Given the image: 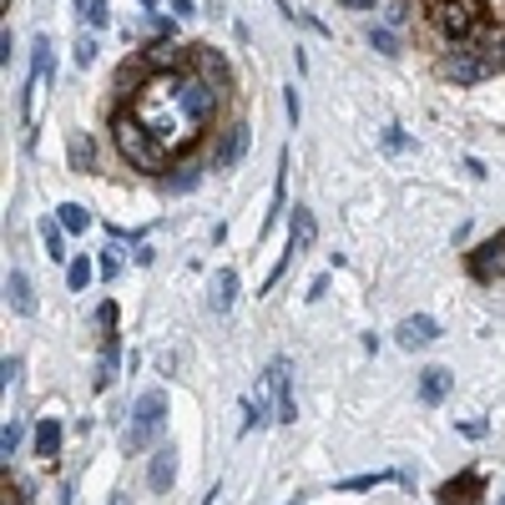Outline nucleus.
Here are the masks:
<instances>
[{
  "label": "nucleus",
  "mask_w": 505,
  "mask_h": 505,
  "mask_svg": "<svg viewBox=\"0 0 505 505\" xmlns=\"http://www.w3.org/2000/svg\"><path fill=\"white\" fill-rule=\"evenodd\" d=\"M212 111H218V91L208 77H192V71H172V77L162 71L137 91V117L167 147H187L212 121Z\"/></svg>",
  "instance_id": "nucleus-1"
},
{
  "label": "nucleus",
  "mask_w": 505,
  "mask_h": 505,
  "mask_svg": "<svg viewBox=\"0 0 505 505\" xmlns=\"http://www.w3.org/2000/svg\"><path fill=\"white\" fill-rule=\"evenodd\" d=\"M111 137H117V152L127 157V162H132L137 172H162V167H167V152H172V147L157 142V137L147 132V121L137 117V111H121V117L111 121Z\"/></svg>",
  "instance_id": "nucleus-2"
},
{
  "label": "nucleus",
  "mask_w": 505,
  "mask_h": 505,
  "mask_svg": "<svg viewBox=\"0 0 505 505\" xmlns=\"http://www.w3.org/2000/svg\"><path fill=\"white\" fill-rule=\"evenodd\" d=\"M162 425H167V399H162V389H147V395L137 399L127 429H121V450H127V455H142L147 445L162 435Z\"/></svg>",
  "instance_id": "nucleus-3"
},
{
  "label": "nucleus",
  "mask_w": 505,
  "mask_h": 505,
  "mask_svg": "<svg viewBox=\"0 0 505 505\" xmlns=\"http://www.w3.org/2000/svg\"><path fill=\"white\" fill-rule=\"evenodd\" d=\"M445 71H450V77L460 81V87H475V81L495 77V71H500V61H495V56L485 51V46H470V41H460V46H455V56H450V61H445Z\"/></svg>",
  "instance_id": "nucleus-4"
},
{
  "label": "nucleus",
  "mask_w": 505,
  "mask_h": 505,
  "mask_svg": "<svg viewBox=\"0 0 505 505\" xmlns=\"http://www.w3.org/2000/svg\"><path fill=\"white\" fill-rule=\"evenodd\" d=\"M470 273L480 278V283H495V278H505V232L485 238L480 248L470 252Z\"/></svg>",
  "instance_id": "nucleus-5"
},
{
  "label": "nucleus",
  "mask_w": 505,
  "mask_h": 505,
  "mask_svg": "<svg viewBox=\"0 0 505 505\" xmlns=\"http://www.w3.org/2000/svg\"><path fill=\"white\" fill-rule=\"evenodd\" d=\"M435 21L445 26L455 41H465V36L475 31V0H439V5H435Z\"/></svg>",
  "instance_id": "nucleus-6"
},
{
  "label": "nucleus",
  "mask_w": 505,
  "mask_h": 505,
  "mask_svg": "<svg viewBox=\"0 0 505 505\" xmlns=\"http://www.w3.org/2000/svg\"><path fill=\"white\" fill-rule=\"evenodd\" d=\"M314 238H319V218H314V208L298 202V208L288 212V258L308 252V248H314Z\"/></svg>",
  "instance_id": "nucleus-7"
},
{
  "label": "nucleus",
  "mask_w": 505,
  "mask_h": 505,
  "mask_svg": "<svg viewBox=\"0 0 505 505\" xmlns=\"http://www.w3.org/2000/svg\"><path fill=\"white\" fill-rule=\"evenodd\" d=\"M268 419H278V405H273V385H268V374H263V385L242 399V429H263Z\"/></svg>",
  "instance_id": "nucleus-8"
},
{
  "label": "nucleus",
  "mask_w": 505,
  "mask_h": 505,
  "mask_svg": "<svg viewBox=\"0 0 505 505\" xmlns=\"http://www.w3.org/2000/svg\"><path fill=\"white\" fill-rule=\"evenodd\" d=\"M268 385H273V405H278V425H294L298 409H294V385H288V359L268 364Z\"/></svg>",
  "instance_id": "nucleus-9"
},
{
  "label": "nucleus",
  "mask_w": 505,
  "mask_h": 505,
  "mask_svg": "<svg viewBox=\"0 0 505 505\" xmlns=\"http://www.w3.org/2000/svg\"><path fill=\"white\" fill-rule=\"evenodd\" d=\"M480 490H485L480 475H475V470H460L455 480L439 485V505H480Z\"/></svg>",
  "instance_id": "nucleus-10"
},
{
  "label": "nucleus",
  "mask_w": 505,
  "mask_h": 505,
  "mask_svg": "<svg viewBox=\"0 0 505 505\" xmlns=\"http://www.w3.org/2000/svg\"><path fill=\"white\" fill-rule=\"evenodd\" d=\"M395 334H399V344H405V349H429V344L439 339V324L429 319V314H409Z\"/></svg>",
  "instance_id": "nucleus-11"
},
{
  "label": "nucleus",
  "mask_w": 505,
  "mask_h": 505,
  "mask_svg": "<svg viewBox=\"0 0 505 505\" xmlns=\"http://www.w3.org/2000/svg\"><path fill=\"white\" fill-rule=\"evenodd\" d=\"M5 304H11L21 319H31V314H36V294H31L26 268H11V273H5Z\"/></svg>",
  "instance_id": "nucleus-12"
},
{
  "label": "nucleus",
  "mask_w": 505,
  "mask_h": 505,
  "mask_svg": "<svg viewBox=\"0 0 505 505\" xmlns=\"http://www.w3.org/2000/svg\"><path fill=\"white\" fill-rule=\"evenodd\" d=\"M172 480H177V450H172V445H157V450H152V470H147V485H152V490H172Z\"/></svg>",
  "instance_id": "nucleus-13"
},
{
  "label": "nucleus",
  "mask_w": 505,
  "mask_h": 505,
  "mask_svg": "<svg viewBox=\"0 0 505 505\" xmlns=\"http://www.w3.org/2000/svg\"><path fill=\"white\" fill-rule=\"evenodd\" d=\"M232 304H238V273H232V268H218V273H212V314H228Z\"/></svg>",
  "instance_id": "nucleus-14"
},
{
  "label": "nucleus",
  "mask_w": 505,
  "mask_h": 505,
  "mask_svg": "<svg viewBox=\"0 0 505 505\" xmlns=\"http://www.w3.org/2000/svg\"><path fill=\"white\" fill-rule=\"evenodd\" d=\"M248 137H252V132L242 127V121H238V127H228V132H222V147H218V157H212V162H218V167H232L242 152H248Z\"/></svg>",
  "instance_id": "nucleus-15"
},
{
  "label": "nucleus",
  "mask_w": 505,
  "mask_h": 505,
  "mask_svg": "<svg viewBox=\"0 0 505 505\" xmlns=\"http://www.w3.org/2000/svg\"><path fill=\"white\" fill-rule=\"evenodd\" d=\"M450 369H425L419 374V399H425V405H439V399L450 395Z\"/></svg>",
  "instance_id": "nucleus-16"
},
{
  "label": "nucleus",
  "mask_w": 505,
  "mask_h": 505,
  "mask_svg": "<svg viewBox=\"0 0 505 505\" xmlns=\"http://www.w3.org/2000/svg\"><path fill=\"white\" fill-rule=\"evenodd\" d=\"M36 455H41V460H56V455H61V419H41V425H36Z\"/></svg>",
  "instance_id": "nucleus-17"
},
{
  "label": "nucleus",
  "mask_w": 505,
  "mask_h": 505,
  "mask_svg": "<svg viewBox=\"0 0 505 505\" xmlns=\"http://www.w3.org/2000/svg\"><path fill=\"white\" fill-rule=\"evenodd\" d=\"M41 242H46V258H51V263H61V258H67V228H61V222L46 218L41 222Z\"/></svg>",
  "instance_id": "nucleus-18"
},
{
  "label": "nucleus",
  "mask_w": 505,
  "mask_h": 505,
  "mask_svg": "<svg viewBox=\"0 0 505 505\" xmlns=\"http://www.w3.org/2000/svg\"><path fill=\"white\" fill-rule=\"evenodd\" d=\"M121 242H127V232L111 228V242L101 248V278H117L121 273Z\"/></svg>",
  "instance_id": "nucleus-19"
},
{
  "label": "nucleus",
  "mask_w": 505,
  "mask_h": 505,
  "mask_svg": "<svg viewBox=\"0 0 505 505\" xmlns=\"http://www.w3.org/2000/svg\"><path fill=\"white\" fill-rule=\"evenodd\" d=\"M56 222H61V228H67V232H87L91 212L81 208V202H61V208H56Z\"/></svg>",
  "instance_id": "nucleus-20"
},
{
  "label": "nucleus",
  "mask_w": 505,
  "mask_h": 505,
  "mask_svg": "<svg viewBox=\"0 0 505 505\" xmlns=\"http://www.w3.org/2000/svg\"><path fill=\"white\" fill-rule=\"evenodd\" d=\"M147 61H152L157 71H177V67H182V51H177L172 41H157L152 51H147Z\"/></svg>",
  "instance_id": "nucleus-21"
},
{
  "label": "nucleus",
  "mask_w": 505,
  "mask_h": 505,
  "mask_svg": "<svg viewBox=\"0 0 505 505\" xmlns=\"http://www.w3.org/2000/svg\"><path fill=\"white\" fill-rule=\"evenodd\" d=\"M21 439H26V425H21V419H11V425L0 429V455H5V465H11V455L21 450Z\"/></svg>",
  "instance_id": "nucleus-22"
},
{
  "label": "nucleus",
  "mask_w": 505,
  "mask_h": 505,
  "mask_svg": "<svg viewBox=\"0 0 505 505\" xmlns=\"http://www.w3.org/2000/svg\"><path fill=\"white\" fill-rule=\"evenodd\" d=\"M91 162H97V147H91L87 137H71V167H77V172H91Z\"/></svg>",
  "instance_id": "nucleus-23"
},
{
  "label": "nucleus",
  "mask_w": 505,
  "mask_h": 505,
  "mask_svg": "<svg viewBox=\"0 0 505 505\" xmlns=\"http://www.w3.org/2000/svg\"><path fill=\"white\" fill-rule=\"evenodd\" d=\"M77 15L97 31V26H107V0H77Z\"/></svg>",
  "instance_id": "nucleus-24"
},
{
  "label": "nucleus",
  "mask_w": 505,
  "mask_h": 505,
  "mask_svg": "<svg viewBox=\"0 0 505 505\" xmlns=\"http://www.w3.org/2000/svg\"><path fill=\"white\" fill-rule=\"evenodd\" d=\"M385 480H405V475H349V480H339V490H374Z\"/></svg>",
  "instance_id": "nucleus-25"
},
{
  "label": "nucleus",
  "mask_w": 505,
  "mask_h": 505,
  "mask_svg": "<svg viewBox=\"0 0 505 505\" xmlns=\"http://www.w3.org/2000/svg\"><path fill=\"white\" fill-rule=\"evenodd\" d=\"M67 283H71V288H87V283H91V258H87V252H81V258H71Z\"/></svg>",
  "instance_id": "nucleus-26"
},
{
  "label": "nucleus",
  "mask_w": 505,
  "mask_h": 505,
  "mask_svg": "<svg viewBox=\"0 0 505 505\" xmlns=\"http://www.w3.org/2000/svg\"><path fill=\"white\" fill-rule=\"evenodd\" d=\"M369 46L374 51H385V56H399V41L385 31V26H369Z\"/></svg>",
  "instance_id": "nucleus-27"
},
{
  "label": "nucleus",
  "mask_w": 505,
  "mask_h": 505,
  "mask_svg": "<svg viewBox=\"0 0 505 505\" xmlns=\"http://www.w3.org/2000/svg\"><path fill=\"white\" fill-rule=\"evenodd\" d=\"M97 36H77V67H91V61H97Z\"/></svg>",
  "instance_id": "nucleus-28"
},
{
  "label": "nucleus",
  "mask_w": 505,
  "mask_h": 505,
  "mask_svg": "<svg viewBox=\"0 0 505 505\" xmlns=\"http://www.w3.org/2000/svg\"><path fill=\"white\" fill-rule=\"evenodd\" d=\"M5 505H31V485H26V480H5Z\"/></svg>",
  "instance_id": "nucleus-29"
},
{
  "label": "nucleus",
  "mask_w": 505,
  "mask_h": 505,
  "mask_svg": "<svg viewBox=\"0 0 505 505\" xmlns=\"http://www.w3.org/2000/svg\"><path fill=\"white\" fill-rule=\"evenodd\" d=\"M97 324H101V334H117V304H101L97 308Z\"/></svg>",
  "instance_id": "nucleus-30"
},
{
  "label": "nucleus",
  "mask_w": 505,
  "mask_h": 505,
  "mask_svg": "<svg viewBox=\"0 0 505 505\" xmlns=\"http://www.w3.org/2000/svg\"><path fill=\"white\" fill-rule=\"evenodd\" d=\"M385 147L389 152H409V137L399 132V127H385Z\"/></svg>",
  "instance_id": "nucleus-31"
},
{
  "label": "nucleus",
  "mask_w": 505,
  "mask_h": 505,
  "mask_svg": "<svg viewBox=\"0 0 505 505\" xmlns=\"http://www.w3.org/2000/svg\"><path fill=\"white\" fill-rule=\"evenodd\" d=\"M15 379H21V359H5V364H0V385L11 389Z\"/></svg>",
  "instance_id": "nucleus-32"
},
{
  "label": "nucleus",
  "mask_w": 505,
  "mask_h": 505,
  "mask_svg": "<svg viewBox=\"0 0 505 505\" xmlns=\"http://www.w3.org/2000/svg\"><path fill=\"white\" fill-rule=\"evenodd\" d=\"M283 107H288V121H294V127H298V111H304V107H298V91H294V87L283 91Z\"/></svg>",
  "instance_id": "nucleus-33"
},
{
  "label": "nucleus",
  "mask_w": 505,
  "mask_h": 505,
  "mask_svg": "<svg viewBox=\"0 0 505 505\" xmlns=\"http://www.w3.org/2000/svg\"><path fill=\"white\" fill-rule=\"evenodd\" d=\"M344 5H349V11H369L374 0H344Z\"/></svg>",
  "instance_id": "nucleus-34"
},
{
  "label": "nucleus",
  "mask_w": 505,
  "mask_h": 505,
  "mask_svg": "<svg viewBox=\"0 0 505 505\" xmlns=\"http://www.w3.org/2000/svg\"><path fill=\"white\" fill-rule=\"evenodd\" d=\"M111 505H127V495H117V500H111Z\"/></svg>",
  "instance_id": "nucleus-35"
},
{
  "label": "nucleus",
  "mask_w": 505,
  "mask_h": 505,
  "mask_svg": "<svg viewBox=\"0 0 505 505\" xmlns=\"http://www.w3.org/2000/svg\"><path fill=\"white\" fill-rule=\"evenodd\" d=\"M500 505H505V495H500Z\"/></svg>",
  "instance_id": "nucleus-36"
}]
</instances>
